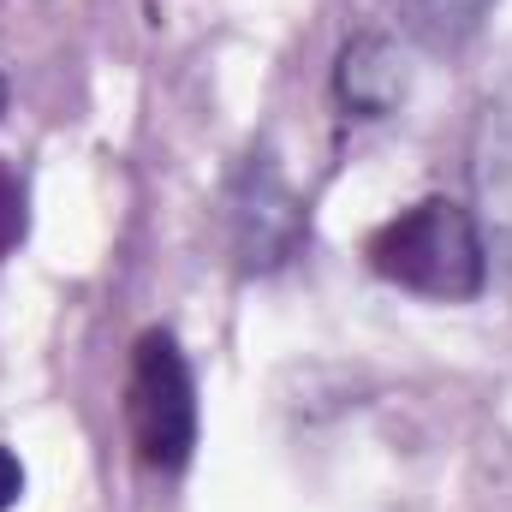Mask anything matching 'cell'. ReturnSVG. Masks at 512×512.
I'll use <instances>...</instances> for the list:
<instances>
[{
  "label": "cell",
  "instance_id": "6da1fadb",
  "mask_svg": "<svg viewBox=\"0 0 512 512\" xmlns=\"http://www.w3.org/2000/svg\"><path fill=\"white\" fill-rule=\"evenodd\" d=\"M370 268L382 274L387 286H399V292L441 298V304H465L489 280V251H483L477 215L465 203L423 197L405 215H393L387 227H376Z\"/></svg>",
  "mask_w": 512,
  "mask_h": 512
},
{
  "label": "cell",
  "instance_id": "7a4b0ae2",
  "mask_svg": "<svg viewBox=\"0 0 512 512\" xmlns=\"http://www.w3.org/2000/svg\"><path fill=\"white\" fill-rule=\"evenodd\" d=\"M126 423L137 441V459L149 471H179L197 447V382H191L179 340L161 328H149L131 352Z\"/></svg>",
  "mask_w": 512,
  "mask_h": 512
},
{
  "label": "cell",
  "instance_id": "3957f363",
  "mask_svg": "<svg viewBox=\"0 0 512 512\" xmlns=\"http://www.w3.org/2000/svg\"><path fill=\"white\" fill-rule=\"evenodd\" d=\"M304 239V209L298 197L280 185V173L268 161H251L239 191H233V245L245 256V268H280Z\"/></svg>",
  "mask_w": 512,
  "mask_h": 512
},
{
  "label": "cell",
  "instance_id": "277c9868",
  "mask_svg": "<svg viewBox=\"0 0 512 512\" xmlns=\"http://www.w3.org/2000/svg\"><path fill=\"white\" fill-rule=\"evenodd\" d=\"M334 90H340V102H346L358 120L393 114V102L405 96V66H399L393 42H387V36H358V42L340 54Z\"/></svg>",
  "mask_w": 512,
  "mask_h": 512
},
{
  "label": "cell",
  "instance_id": "5b68a950",
  "mask_svg": "<svg viewBox=\"0 0 512 512\" xmlns=\"http://www.w3.org/2000/svg\"><path fill=\"white\" fill-rule=\"evenodd\" d=\"M483 12H489V0H411V24L435 48H459L465 36H477Z\"/></svg>",
  "mask_w": 512,
  "mask_h": 512
},
{
  "label": "cell",
  "instance_id": "8992f818",
  "mask_svg": "<svg viewBox=\"0 0 512 512\" xmlns=\"http://www.w3.org/2000/svg\"><path fill=\"white\" fill-rule=\"evenodd\" d=\"M24 227H30V209H24V185H18V173L0 161V256L18 251Z\"/></svg>",
  "mask_w": 512,
  "mask_h": 512
},
{
  "label": "cell",
  "instance_id": "52a82bcc",
  "mask_svg": "<svg viewBox=\"0 0 512 512\" xmlns=\"http://www.w3.org/2000/svg\"><path fill=\"white\" fill-rule=\"evenodd\" d=\"M18 495H24V465H18L12 447H0V512L18 507Z\"/></svg>",
  "mask_w": 512,
  "mask_h": 512
},
{
  "label": "cell",
  "instance_id": "ba28073f",
  "mask_svg": "<svg viewBox=\"0 0 512 512\" xmlns=\"http://www.w3.org/2000/svg\"><path fill=\"white\" fill-rule=\"evenodd\" d=\"M0 114H6V78H0Z\"/></svg>",
  "mask_w": 512,
  "mask_h": 512
}]
</instances>
